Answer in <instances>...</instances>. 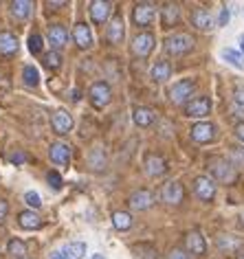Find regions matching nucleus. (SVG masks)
<instances>
[{"instance_id":"obj_1","label":"nucleus","mask_w":244,"mask_h":259,"mask_svg":"<svg viewBox=\"0 0 244 259\" xmlns=\"http://www.w3.org/2000/svg\"><path fill=\"white\" fill-rule=\"evenodd\" d=\"M209 169H211V178L218 180V183H224V185H231L233 180L237 178V171H235V165L227 160L224 156H214L209 160Z\"/></svg>"},{"instance_id":"obj_2","label":"nucleus","mask_w":244,"mask_h":259,"mask_svg":"<svg viewBox=\"0 0 244 259\" xmlns=\"http://www.w3.org/2000/svg\"><path fill=\"white\" fill-rule=\"evenodd\" d=\"M191 49H194V40H191V35H187V33H176L165 40V53L168 55L178 57V55L189 53Z\"/></svg>"},{"instance_id":"obj_3","label":"nucleus","mask_w":244,"mask_h":259,"mask_svg":"<svg viewBox=\"0 0 244 259\" xmlns=\"http://www.w3.org/2000/svg\"><path fill=\"white\" fill-rule=\"evenodd\" d=\"M156 18V5L154 3H137L132 9V20L137 27H150Z\"/></svg>"},{"instance_id":"obj_4","label":"nucleus","mask_w":244,"mask_h":259,"mask_svg":"<svg viewBox=\"0 0 244 259\" xmlns=\"http://www.w3.org/2000/svg\"><path fill=\"white\" fill-rule=\"evenodd\" d=\"M194 93H196V81L194 79H181L170 88V101L176 103V106H181V103L187 101Z\"/></svg>"},{"instance_id":"obj_5","label":"nucleus","mask_w":244,"mask_h":259,"mask_svg":"<svg viewBox=\"0 0 244 259\" xmlns=\"http://www.w3.org/2000/svg\"><path fill=\"white\" fill-rule=\"evenodd\" d=\"M88 97H91V103L95 108H106L112 99V90L106 81H95L88 90Z\"/></svg>"},{"instance_id":"obj_6","label":"nucleus","mask_w":244,"mask_h":259,"mask_svg":"<svg viewBox=\"0 0 244 259\" xmlns=\"http://www.w3.org/2000/svg\"><path fill=\"white\" fill-rule=\"evenodd\" d=\"M194 193L202 200V202H211V200L216 198V183H214V178L198 176L194 180Z\"/></svg>"},{"instance_id":"obj_7","label":"nucleus","mask_w":244,"mask_h":259,"mask_svg":"<svg viewBox=\"0 0 244 259\" xmlns=\"http://www.w3.org/2000/svg\"><path fill=\"white\" fill-rule=\"evenodd\" d=\"M154 49V35L150 31H143V33H137L132 40V53L137 57H147Z\"/></svg>"},{"instance_id":"obj_8","label":"nucleus","mask_w":244,"mask_h":259,"mask_svg":"<svg viewBox=\"0 0 244 259\" xmlns=\"http://www.w3.org/2000/svg\"><path fill=\"white\" fill-rule=\"evenodd\" d=\"M189 134L196 143H209V141H214V137H216V125L214 123H207V121H198L191 125Z\"/></svg>"},{"instance_id":"obj_9","label":"nucleus","mask_w":244,"mask_h":259,"mask_svg":"<svg viewBox=\"0 0 244 259\" xmlns=\"http://www.w3.org/2000/svg\"><path fill=\"white\" fill-rule=\"evenodd\" d=\"M211 112V99L209 97H196L191 99L187 106H185V114L187 116H194V119H202Z\"/></svg>"},{"instance_id":"obj_10","label":"nucleus","mask_w":244,"mask_h":259,"mask_svg":"<svg viewBox=\"0 0 244 259\" xmlns=\"http://www.w3.org/2000/svg\"><path fill=\"white\" fill-rule=\"evenodd\" d=\"M51 127H53L55 134H68L73 130V116L66 110H55L51 114Z\"/></svg>"},{"instance_id":"obj_11","label":"nucleus","mask_w":244,"mask_h":259,"mask_svg":"<svg viewBox=\"0 0 244 259\" xmlns=\"http://www.w3.org/2000/svg\"><path fill=\"white\" fill-rule=\"evenodd\" d=\"M106 37L110 40L112 44H121L126 37V27H124V18L121 14H114L112 20L108 22V29H106Z\"/></svg>"},{"instance_id":"obj_12","label":"nucleus","mask_w":244,"mask_h":259,"mask_svg":"<svg viewBox=\"0 0 244 259\" xmlns=\"http://www.w3.org/2000/svg\"><path fill=\"white\" fill-rule=\"evenodd\" d=\"M128 204H130L134 211H145L154 204V196H152V191H147V189H139V191L130 193Z\"/></svg>"},{"instance_id":"obj_13","label":"nucleus","mask_w":244,"mask_h":259,"mask_svg":"<svg viewBox=\"0 0 244 259\" xmlns=\"http://www.w3.org/2000/svg\"><path fill=\"white\" fill-rule=\"evenodd\" d=\"M88 11H91V18H93L95 24H104L108 20V16H110V11H112V3L93 0V3L88 5Z\"/></svg>"},{"instance_id":"obj_14","label":"nucleus","mask_w":244,"mask_h":259,"mask_svg":"<svg viewBox=\"0 0 244 259\" xmlns=\"http://www.w3.org/2000/svg\"><path fill=\"white\" fill-rule=\"evenodd\" d=\"M73 40L79 49H91L93 47V33H91V27L86 22H75L73 27Z\"/></svg>"},{"instance_id":"obj_15","label":"nucleus","mask_w":244,"mask_h":259,"mask_svg":"<svg viewBox=\"0 0 244 259\" xmlns=\"http://www.w3.org/2000/svg\"><path fill=\"white\" fill-rule=\"evenodd\" d=\"M49 42H51V47H53V51H60L66 47V42H68V31L64 24H51L49 27Z\"/></svg>"},{"instance_id":"obj_16","label":"nucleus","mask_w":244,"mask_h":259,"mask_svg":"<svg viewBox=\"0 0 244 259\" xmlns=\"http://www.w3.org/2000/svg\"><path fill=\"white\" fill-rule=\"evenodd\" d=\"M178 20H181V7L174 3H165L163 7H160V27L170 29V27H174Z\"/></svg>"},{"instance_id":"obj_17","label":"nucleus","mask_w":244,"mask_h":259,"mask_svg":"<svg viewBox=\"0 0 244 259\" xmlns=\"http://www.w3.org/2000/svg\"><path fill=\"white\" fill-rule=\"evenodd\" d=\"M183 193H185L183 185L178 183V180H172V183H165L163 191H160V198H163L168 204H181Z\"/></svg>"},{"instance_id":"obj_18","label":"nucleus","mask_w":244,"mask_h":259,"mask_svg":"<svg viewBox=\"0 0 244 259\" xmlns=\"http://www.w3.org/2000/svg\"><path fill=\"white\" fill-rule=\"evenodd\" d=\"M185 246H187V250L194 252V255H205V252H207V242H205L200 231H189L187 237H185Z\"/></svg>"},{"instance_id":"obj_19","label":"nucleus","mask_w":244,"mask_h":259,"mask_svg":"<svg viewBox=\"0 0 244 259\" xmlns=\"http://www.w3.org/2000/svg\"><path fill=\"white\" fill-rule=\"evenodd\" d=\"M145 171H147V176H152V178L163 176V174L168 171V165H165L163 156H158V154H147L145 156Z\"/></svg>"},{"instance_id":"obj_20","label":"nucleus","mask_w":244,"mask_h":259,"mask_svg":"<svg viewBox=\"0 0 244 259\" xmlns=\"http://www.w3.org/2000/svg\"><path fill=\"white\" fill-rule=\"evenodd\" d=\"M49 156L55 165H68L70 160V147L66 143H53L49 147Z\"/></svg>"},{"instance_id":"obj_21","label":"nucleus","mask_w":244,"mask_h":259,"mask_svg":"<svg viewBox=\"0 0 244 259\" xmlns=\"http://www.w3.org/2000/svg\"><path fill=\"white\" fill-rule=\"evenodd\" d=\"M150 77H152V81H156V83L168 81L170 77H172V64H170L168 60H158V62L152 66Z\"/></svg>"},{"instance_id":"obj_22","label":"nucleus","mask_w":244,"mask_h":259,"mask_svg":"<svg viewBox=\"0 0 244 259\" xmlns=\"http://www.w3.org/2000/svg\"><path fill=\"white\" fill-rule=\"evenodd\" d=\"M20 44H18V37L11 33V31H0V53L3 55H14L18 53Z\"/></svg>"},{"instance_id":"obj_23","label":"nucleus","mask_w":244,"mask_h":259,"mask_svg":"<svg viewBox=\"0 0 244 259\" xmlns=\"http://www.w3.org/2000/svg\"><path fill=\"white\" fill-rule=\"evenodd\" d=\"M9 11L18 20H27V18L33 14V3H31V0H16V3L9 5Z\"/></svg>"},{"instance_id":"obj_24","label":"nucleus","mask_w":244,"mask_h":259,"mask_svg":"<svg viewBox=\"0 0 244 259\" xmlns=\"http://www.w3.org/2000/svg\"><path fill=\"white\" fill-rule=\"evenodd\" d=\"M191 24H194L198 31H209L211 27H214L209 11H207V9H202V7L194 9V14H191Z\"/></svg>"},{"instance_id":"obj_25","label":"nucleus","mask_w":244,"mask_h":259,"mask_svg":"<svg viewBox=\"0 0 244 259\" xmlns=\"http://www.w3.org/2000/svg\"><path fill=\"white\" fill-rule=\"evenodd\" d=\"M216 246L220 252H235L242 248V239L235 235H220L216 239Z\"/></svg>"},{"instance_id":"obj_26","label":"nucleus","mask_w":244,"mask_h":259,"mask_svg":"<svg viewBox=\"0 0 244 259\" xmlns=\"http://www.w3.org/2000/svg\"><path fill=\"white\" fill-rule=\"evenodd\" d=\"M18 224H20L22 229H27V231H35V229H40L42 226V218L37 215L35 211H22L20 215H18Z\"/></svg>"},{"instance_id":"obj_27","label":"nucleus","mask_w":244,"mask_h":259,"mask_svg":"<svg viewBox=\"0 0 244 259\" xmlns=\"http://www.w3.org/2000/svg\"><path fill=\"white\" fill-rule=\"evenodd\" d=\"M88 165L93 167L95 171H101V169H106V152H104V147H93L91 152H88Z\"/></svg>"},{"instance_id":"obj_28","label":"nucleus","mask_w":244,"mask_h":259,"mask_svg":"<svg viewBox=\"0 0 244 259\" xmlns=\"http://www.w3.org/2000/svg\"><path fill=\"white\" fill-rule=\"evenodd\" d=\"M132 119H134V123H137L139 127H147V125H152V123H154V112L150 108L139 106V108H134Z\"/></svg>"},{"instance_id":"obj_29","label":"nucleus","mask_w":244,"mask_h":259,"mask_svg":"<svg viewBox=\"0 0 244 259\" xmlns=\"http://www.w3.org/2000/svg\"><path fill=\"white\" fill-rule=\"evenodd\" d=\"M62 255L66 257V259H84V255H86V244L84 242H70V244L64 246Z\"/></svg>"},{"instance_id":"obj_30","label":"nucleus","mask_w":244,"mask_h":259,"mask_svg":"<svg viewBox=\"0 0 244 259\" xmlns=\"http://www.w3.org/2000/svg\"><path fill=\"white\" fill-rule=\"evenodd\" d=\"M7 252L11 257H16V259H24L27 257V244H24L22 239H18V237H11L9 244H7Z\"/></svg>"},{"instance_id":"obj_31","label":"nucleus","mask_w":244,"mask_h":259,"mask_svg":"<svg viewBox=\"0 0 244 259\" xmlns=\"http://www.w3.org/2000/svg\"><path fill=\"white\" fill-rule=\"evenodd\" d=\"M112 224L117 231H128L132 226V215L128 211H114L112 213Z\"/></svg>"},{"instance_id":"obj_32","label":"nucleus","mask_w":244,"mask_h":259,"mask_svg":"<svg viewBox=\"0 0 244 259\" xmlns=\"http://www.w3.org/2000/svg\"><path fill=\"white\" fill-rule=\"evenodd\" d=\"M22 79H24V83H27V86L35 88L37 83H40V73H37V68H35V66H24V70H22Z\"/></svg>"},{"instance_id":"obj_33","label":"nucleus","mask_w":244,"mask_h":259,"mask_svg":"<svg viewBox=\"0 0 244 259\" xmlns=\"http://www.w3.org/2000/svg\"><path fill=\"white\" fill-rule=\"evenodd\" d=\"M44 66L51 68V70H57L62 66V55L60 51H49V53H44Z\"/></svg>"},{"instance_id":"obj_34","label":"nucleus","mask_w":244,"mask_h":259,"mask_svg":"<svg viewBox=\"0 0 244 259\" xmlns=\"http://www.w3.org/2000/svg\"><path fill=\"white\" fill-rule=\"evenodd\" d=\"M134 250H137V257L139 259H158L156 248L150 246V244H139V246H134Z\"/></svg>"},{"instance_id":"obj_35","label":"nucleus","mask_w":244,"mask_h":259,"mask_svg":"<svg viewBox=\"0 0 244 259\" xmlns=\"http://www.w3.org/2000/svg\"><path fill=\"white\" fill-rule=\"evenodd\" d=\"M222 57H224V62H229L231 66H235L237 70H242V68H244V62H242V57H240V53H235V51H231V49H224V51H222Z\"/></svg>"},{"instance_id":"obj_36","label":"nucleus","mask_w":244,"mask_h":259,"mask_svg":"<svg viewBox=\"0 0 244 259\" xmlns=\"http://www.w3.org/2000/svg\"><path fill=\"white\" fill-rule=\"evenodd\" d=\"M44 49V42H42V35L40 33H31L29 35V51L33 55H40Z\"/></svg>"},{"instance_id":"obj_37","label":"nucleus","mask_w":244,"mask_h":259,"mask_svg":"<svg viewBox=\"0 0 244 259\" xmlns=\"http://www.w3.org/2000/svg\"><path fill=\"white\" fill-rule=\"evenodd\" d=\"M24 202L31 206V211L40 209V206H42V200H40V196H37L35 191H27V193H24Z\"/></svg>"},{"instance_id":"obj_38","label":"nucleus","mask_w":244,"mask_h":259,"mask_svg":"<svg viewBox=\"0 0 244 259\" xmlns=\"http://www.w3.org/2000/svg\"><path fill=\"white\" fill-rule=\"evenodd\" d=\"M47 180H49V185L53 187V189H62V176L57 171H49Z\"/></svg>"},{"instance_id":"obj_39","label":"nucleus","mask_w":244,"mask_h":259,"mask_svg":"<svg viewBox=\"0 0 244 259\" xmlns=\"http://www.w3.org/2000/svg\"><path fill=\"white\" fill-rule=\"evenodd\" d=\"M229 20H231L229 9H227V7H222V9H220V16H218V27H227Z\"/></svg>"},{"instance_id":"obj_40","label":"nucleus","mask_w":244,"mask_h":259,"mask_svg":"<svg viewBox=\"0 0 244 259\" xmlns=\"http://www.w3.org/2000/svg\"><path fill=\"white\" fill-rule=\"evenodd\" d=\"M168 259H191V257H189V255H187V252H185L183 248H172Z\"/></svg>"},{"instance_id":"obj_41","label":"nucleus","mask_w":244,"mask_h":259,"mask_svg":"<svg viewBox=\"0 0 244 259\" xmlns=\"http://www.w3.org/2000/svg\"><path fill=\"white\" fill-rule=\"evenodd\" d=\"M233 99H235V106L240 108V110H244V90H242V88H240V90H235Z\"/></svg>"},{"instance_id":"obj_42","label":"nucleus","mask_w":244,"mask_h":259,"mask_svg":"<svg viewBox=\"0 0 244 259\" xmlns=\"http://www.w3.org/2000/svg\"><path fill=\"white\" fill-rule=\"evenodd\" d=\"M7 213H9V204H7V200L0 198V222H3V220L7 218Z\"/></svg>"},{"instance_id":"obj_43","label":"nucleus","mask_w":244,"mask_h":259,"mask_svg":"<svg viewBox=\"0 0 244 259\" xmlns=\"http://www.w3.org/2000/svg\"><path fill=\"white\" fill-rule=\"evenodd\" d=\"M24 154L22 152H16V154H11V163H16V165H20V163H24Z\"/></svg>"},{"instance_id":"obj_44","label":"nucleus","mask_w":244,"mask_h":259,"mask_svg":"<svg viewBox=\"0 0 244 259\" xmlns=\"http://www.w3.org/2000/svg\"><path fill=\"white\" fill-rule=\"evenodd\" d=\"M235 137L244 143V121H242V123H237V125H235Z\"/></svg>"},{"instance_id":"obj_45","label":"nucleus","mask_w":244,"mask_h":259,"mask_svg":"<svg viewBox=\"0 0 244 259\" xmlns=\"http://www.w3.org/2000/svg\"><path fill=\"white\" fill-rule=\"evenodd\" d=\"M51 259H66L62 252H51Z\"/></svg>"},{"instance_id":"obj_46","label":"nucleus","mask_w":244,"mask_h":259,"mask_svg":"<svg viewBox=\"0 0 244 259\" xmlns=\"http://www.w3.org/2000/svg\"><path fill=\"white\" fill-rule=\"evenodd\" d=\"M237 229H242V231H244V213L240 215V220H237Z\"/></svg>"},{"instance_id":"obj_47","label":"nucleus","mask_w":244,"mask_h":259,"mask_svg":"<svg viewBox=\"0 0 244 259\" xmlns=\"http://www.w3.org/2000/svg\"><path fill=\"white\" fill-rule=\"evenodd\" d=\"M49 7H53V9H57V7H64V3H49Z\"/></svg>"},{"instance_id":"obj_48","label":"nucleus","mask_w":244,"mask_h":259,"mask_svg":"<svg viewBox=\"0 0 244 259\" xmlns=\"http://www.w3.org/2000/svg\"><path fill=\"white\" fill-rule=\"evenodd\" d=\"M240 47H242V51H244V35L240 37Z\"/></svg>"},{"instance_id":"obj_49","label":"nucleus","mask_w":244,"mask_h":259,"mask_svg":"<svg viewBox=\"0 0 244 259\" xmlns=\"http://www.w3.org/2000/svg\"><path fill=\"white\" fill-rule=\"evenodd\" d=\"M93 259H104V255H93Z\"/></svg>"},{"instance_id":"obj_50","label":"nucleus","mask_w":244,"mask_h":259,"mask_svg":"<svg viewBox=\"0 0 244 259\" xmlns=\"http://www.w3.org/2000/svg\"><path fill=\"white\" fill-rule=\"evenodd\" d=\"M237 259H244V252H242V255H237Z\"/></svg>"}]
</instances>
